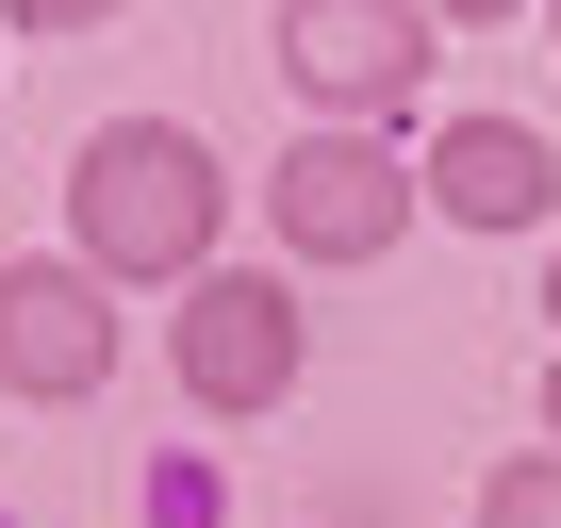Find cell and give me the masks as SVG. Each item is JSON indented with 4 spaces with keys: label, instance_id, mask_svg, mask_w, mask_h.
<instances>
[{
    "label": "cell",
    "instance_id": "7a4b0ae2",
    "mask_svg": "<svg viewBox=\"0 0 561 528\" xmlns=\"http://www.w3.org/2000/svg\"><path fill=\"white\" fill-rule=\"evenodd\" d=\"M280 380H298V298H280V282H198V314H182V397H198V413H264Z\"/></svg>",
    "mask_w": 561,
    "mask_h": 528
},
{
    "label": "cell",
    "instance_id": "6da1fadb",
    "mask_svg": "<svg viewBox=\"0 0 561 528\" xmlns=\"http://www.w3.org/2000/svg\"><path fill=\"white\" fill-rule=\"evenodd\" d=\"M198 248H215V149L133 116L83 149V264H116V282H198Z\"/></svg>",
    "mask_w": 561,
    "mask_h": 528
},
{
    "label": "cell",
    "instance_id": "5b68a950",
    "mask_svg": "<svg viewBox=\"0 0 561 528\" xmlns=\"http://www.w3.org/2000/svg\"><path fill=\"white\" fill-rule=\"evenodd\" d=\"M100 364H116L100 282H67V264H0V380H18V397H83Z\"/></svg>",
    "mask_w": 561,
    "mask_h": 528
},
{
    "label": "cell",
    "instance_id": "30bf717a",
    "mask_svg": "<svg viewBox=\"0 0 561 528\" xmlns=\"http://www.w3.org/2000/svg\"><path fill=\"white\" fill-rule=\"evenodd\" d=\"M545 314H561V282H545Z\"/></svg>",
    "mask_w": 561,
    "mask_h": 528
},
{
    "label": "cell",
    "instance_id": "277c9868",
    "mask_svg": "<svg viewBox=\"0 0 561 528\" xmlns=\"http://www.w3.org/2000/svg\"><path fill=\"white\" fill-rule=\"evenodd\" d=\"M280 67H298L331 116H380L413 83V0H280Z\"/></svg>",
    "mask_w": 561,
    "mask_h": 528
},
{
    "label": "cell",
    "instance_id": "52a82bcc",
    "mask_svg": "<svg viewBox=\"0 0 561 528\" xmlns=\"http://www.w3.org/2000/svg\"><path fill=\"white\" fill-rule=\"evenodd\" d=\"M495 528H561V462H512L495 479Z\"/></svg>",
    "mask_w": 561,
    "mask_h": 528
},
{
    "label": "cell",
    "instance_id": "9c48e42d",
    "mask_svg": "<svg viewBox=\"0 0 561 528\" xmlns=\"http://www.w3.org/2000/svg\"><path fill=\"white\" fill-rule=\"evenodd\" d=\"M446 18H512V0H446Z\"/></svg>",
    "mask_w": 561,
    "mask_h": 528
},
{
    "label": "cell",
    "instance_id": "3957f363",
    "mask_svg": "<svg viewBox=\"0 0 561 528\" xmlns=\"http://www.w3.org/2000/svg\"><path fill=\"white\" fill-rule=\"evenodd\" d=\"M430 182H397L364 133H314L298 165H280V231H298L314 264H364V248H397V215H413Z\"/></svg>",
    "mask_w": 561,
    "mask_h": 528
},
{
    "label": "cell",
    "instance_id": "8992f818",
    "mask_svg": "<svg viewBox=\"0 0 561 528\" xmlns=\"http://www.w3.org/2000/svg\"><path fill=\"white\" fill-rule=\"evenodd\" d=\"M545 133H512V116H462L446 149H430V198L462 215V231H512V215H545Z\"/></svg>",
    "mask_w": 561,
    "mask_h": 528
},
{
    "label": "cell",
    "instance_id": "ba28073f",
    "mask_svg": "<svg viewBox=\"0 0 561 528\" xmlns=\"http://www.w3.org/2000/svg\"><path fill=\"white\" fill-rule=\"evenodd\" d=\"M18 18H100V0H18Z\"/></svg>",
    "mask_w": 561,
    "mask_h": 528
}]
</instances>
